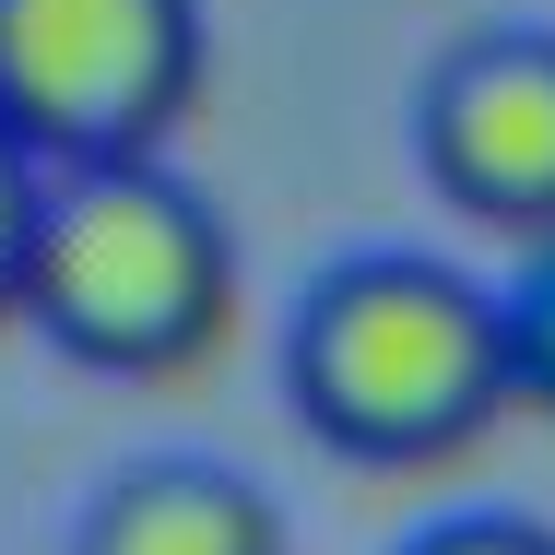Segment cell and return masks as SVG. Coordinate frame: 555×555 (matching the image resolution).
<instances>
[{"instance_id":"cell-3","label":"cell","mask_w":555,"mask_h":555,"mask_svg":"<svg viewBox=\"0 0 555 555\" xmlns=\"http://www.w3.org/2000/svg\"><path fill=\"white\" fill-rule=\"evenodd\" d=\"M202 83V0H0V130L36 166L154 154Z\"/></svg>"},{"instance_id":"cell-2","label":"cell","mask_w":555,"mask_h":555,"mask_svg":"<svg viewBox=\"0 0 555 555\" xmlns=\"http://www.w3.org/2000/svg\"><path fill=\"white\" fill-rule=\"evenodd\" d=\"M236 284L224 214L166 154L48 166L36 248H24V320L83 366H178L202 354Z\"/></svg>"},{"instance_id":"cell-4","label":"cell","mask_w":555,"mask_h":555,"mask_svg":"<svg viewBox=\"0 0 555 555\" xmlns=\"http://www.w3.org/2000/svg\"><path fill=\"white\" fill-rule=\"evenodd\" d=\"M414 154L461 214L508 224L520 248L555 236V24L449 36L414 95Z\"/></svg>"},{"instance_id":"cell-5","label":"cell","mask_w":555,"mask_h":555,"mask_svg":"<svg viewBox=\"0 0 555 555\" xmlns=\"http://www.w3.org/2000/svg\"><path fill=\"white\" fill-rule=\"evenodd\" d=\"M72 555H284V508L202 449H142L83 496Z\"/></svg>"},{"instance_id":"cell-1","label":"cell","mask_w":555,"mask_h":555,"mask_svg":"<svg viewBox=\"0 0 555 555\" xmlns=\"http://www.w3.org/2000/svg\"><path fill=\"white\" fill-rule=\"evenodd\" d=\"M284 390L320 438L366 461H426L473 438L508 390V320L496 284H473L438 248H343L284 308Z\"/></svg>"},{"instance_id":"cell-7","label":"cell","mask_w":555,"mask_h":555,"mask_svg":"<svg viewBox=\"0 0 555 555\" xmlns=\"http://www.w3.org/2000/svg\"><path fill=\"white\" fill-rule=\"evenodd\" d=\"M390 555H555V520H532V508H438Z\"/></svg>"},{"instance_id":"cell-8","label":"cell","mask_w":555,"mask_h":555,"mask_svg":"<svg viewBox=\"0 0 555 555\" xmlns=\"http://www.w3.org/2000/svg\"><path fill=\"white\" fill-rule=\"evenodd\" d=\"M36 202H48V166L0 130V320L24 308V248H36Z\"/></svg>"},{"instance_id":"cell-6","label":"cell","mask_w":555,"mask_h":555,"mask_svg":"<svg viewBox=\"0 0 555 555\" xmlns=\"http://www.w3.org/2000/svg\"><path fill=\"white\" fill-rule=\"evenodd\" d=\"M496 320H508V390L555 414V236H532L496 284Z\"/></svg>"}]
</instances>
